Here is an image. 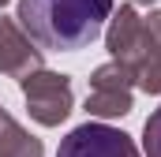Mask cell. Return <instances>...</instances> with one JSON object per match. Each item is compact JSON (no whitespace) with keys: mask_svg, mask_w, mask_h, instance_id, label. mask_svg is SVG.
Returning <instances> with one entry per match:
<instances>
[{"mask_svg":"<svg viewBox=\"0 0 161 157\" xmlns=\"http://www.w3.org/2000/svg\"><path fill=\"white\" fill-rule=\"evenodd\" d=\"M131 90H135V75L109 60L101 68H94L90 75V94H86V112L97 120H116V116H127L131 112Z\"/></svg>","mask_w":161,"mask_h":157,"instance_id":"3957f363","label":"cell"},{"mask_svg":"<svg viewBox=\"0 0 161 157\" xmlns=\"http://www.w3.org/2000/svg\"><path fill=\"white\" fill-rule=\"evenodd\" d=\"M0 109H4V105H0Z\"/></svg>","mask_w":161,"mask_h":157,"instance_id":"7c38bea8","label":"cell"},{"mask_svg":"<svg viewBox=\"0 0 161 157\" xmlns=\"http://www.w3.org/2000/svg\"><path fill=\"white\" fill-rule=\"evenodd\" d=\"M105 49H109V56H113L116 64H124V68L135 75L139 56H142V19H139V11H135L131 4H124L120 11L109 19Z\"/></svg>","mask_w":161,"mask_h":157,"instance_id":"8992f818","label":"cell"},{"mask_svg":"<svg viewBox=\"0 0 161 157\" xmlns=\"http://www.w3.org/2000/svg\"><path fill=\"white\" fill-rule=\"evenodd\" d=\"M4 4H8V0H0V11H4Z\"/></svg>","mask_w":161,"mask_h":157,"instance_id":"8fae6325","label":"cell"},{"mask_svg":"<svg viewBox=\"0 0 161 157\" xmlns=\"http://www.w3.org/2000/svg\"><path fill=\"white\" fill-rule=\"evenodd\" d=\"M135 86L142 94H161V11L142 19V56L135 68Z\"/></svg>","mask_w":161,"mask_h":157,"instance_id":"52a82bcc","label":"cell"},{"mask_svg":"<svg viewBox=\"0 0 161 157\" xmlns=\"http://www.w3.org/2000/svg\"><path fill=\"white\" fill-rule=\"evenodd\" d=\"M142 154L146 157H161V105L142 123Z\"/></svg>","mask_w":161,"mask_h":157,"instance_id":"9c48e42d","label":"cell"},{"mask_svg":"<svg viewBox=\"0 0 161 157\" xmlns=\"http://www.w3.org/2000/svg\"><path fill=\"white\" fill-rule=\"evenodd\" d=\"M56 157H139V146L120 127L86 120L75 131H68V138L60 142Z\"/></svg>","mask_w":161,"mask_h":157,"instance_id":"277c9868","label":"cell"},{"mask_svg":"<svg viewBox=\"0 0 161 157\" xmlns=\"http://www.w3.org/2000/svg\"><path fill=\"white\" fill-rule=\"evenodd\" d=\"M23 101L30 109V116L38 120L41 127H60L64 120L71 116L75 109V90H71V78L60 75V71H34L23 82Z\"/></svg>","mask_w":161,"mask_h":157,"instance_id":"7a4b0ae2","label":"cell"},{"mask_svg":"<svg viewBox=\"0 0 161 157\" xmlns=\"http://www.w3.org/2000/svg\"><path fill=\"white\" fill-rule=\"evenodd\" d=\"M0 157H45L41 138H34L8 109H0Z\"/></svg>","mask_w":161,"mask_h":157,"instance_id":"ba28073f","label":"cell"},{"mask_svg":"<svg viewBox=\"0 0 161 157\" xmlns=\"http://www.w3.org/2000/svg\"><path fill=\"white\" fill-rule=\"evenodd\" d=\"M113 0H19L15 23L26 38L53 52H79L101 34Z\"/></svg>","mask_w":161,"mask_h":157,"instance_id":"6da1fadb","label":"cell"},{"mask_svg":"<svg viewBox=\"0 0 161 157\" xmlns=\"http://www.w3.org/2000/svg\"><path fill=\"white\" fill-rule=\"evenodd\" d=\"M131 4H146V8H150V4H154V0H131Z\"/></svg>","mask_w":161,"mask_h":157,"instance_id":"30bf717a","label":"cell"},{"mask_svg":"<svg viewBox=\"0 0 161 157\" xmlns=\"http://www.w3.org/2000/svg\"><path fill=\"white\" fill-rule=\"evenodd\" d=\"M41 64H45L41 49L26 38V30H23L15 19H8V15L0 11V75L23 82L26 75L41 71Z\"/></svg>","mask_w":161,"mask_h":157,"instance_id":"5b68a950","label":"cell"}]
</instances>
